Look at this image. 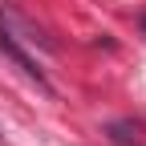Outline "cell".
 Masks as SVG:
<instances>
[{
	"mask_svg": "<svg viewBox=\"0 0 146 146\" xmlns=\"http://www.w3.org/2000/svg\"><path fill=\"white\" fill-rule=\"evenodd\" d=\"M0 53H4V57L16 65V69H21L25 73V77L36 85V89H41V94H53V85H49V77H45V73H41V65H36V57H33V53L21 45V41H16V36L8 33V29H0Z\"/></svg>",
	"mask_w": 146,
	"mask_h": 146,
	"instance_id": "obj_1",
	"label": "cell"
},
{
	"mask_svg": "<svg viewBox=\"0 0 146 146\" xmlns=\"http://www.w3.org/2000/svg\"><path fill=\"white\" fill-rule=\"evenodd\" d=\"M110 138H114L118 146H142V142L134 138V130H130L126 122H114V126H110Z\"/></svg>",
	"mask_w": 146,
	"mask_h": 146,
	"instance_id": "obj_2",
	"label": "cell"
},
{
	"mask_svg": "<svg viewBox=\"0 0 146 146\" xmlns=\"http://www.w3.org/2000/svg\"><path fill=\"white\" fill-rule=\"evenodd\" d=\"M142 29H146V16H142Z\"/></svg>",
	"mask_w": 146,
	"mask_h": 146,
	"instance_id": "obj_3",
	"label": "cell"
}]
</instances>
